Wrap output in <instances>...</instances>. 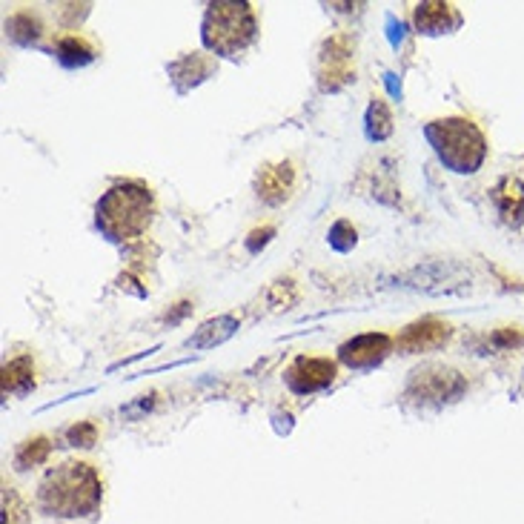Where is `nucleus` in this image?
<instances>
[{"instance_id":"nucleus-1","label":"nucleus","mask_w":524,"mask_h":524,"mask_svg":"<svg viewBox=\"0 0 524 524\" xmlns=\"http://www.w3.org/2000/svg\"><path fill=\"white\" fill-rule=\"evenodd\" d=\"M104 502V482L86 462H63L43 476L38 504L55 519H86Z\"/></svg>"},{"instance_id":"nucleus-2","label":"nucleus","mask_w":524,"mask_h":524,"mask_svg":"<svg viewBox=\"0 0 524 524\" xmlns=\"http://www.w3.org/2000/svg\"><path fill=\"white\" fill-rule=\"evenodd\" d=\"M155 201L141 181H124L106 189L95 207V224L112 244H126L141 238L152 224Z\"/></svg>"},{"instance_id":"nucleus-3","label":"nucleus","mask_w":524,"mask_h":524,"mask_svg":"<svg viewBox=\"0 0 524 524\" xmlns=\"http://www.w3.org/2000/svg\"><path fill=\"white\" fill-rule=\"evenodd\" d=\"M436 158L456 175H473L487 158V138L470 118H439L424 126Z\"/></svg>"},{"instance_id":"nucleus-4","label":"nucleus","mask_w":524,"mask_h":524,"mask_svg":"<svg viewBox=\"0 0 524 524\" xmlns=\"http://www.w3.org/2000/svg\"><path fill=\"white\" fill-rule=\"evenodd\" d=\"M258 35V21L250 3L218 0L207 6L201 23V41L221 58H238Z\"/></svg>"},{"instance_id":"nucleus-5","label":"nucleus","mask_w":524,"mask_h":524,"mask_svg":"<svg viewBox=\"0 0 524 524\" xmlns=\"http://www.w3.org/2000/svg\"><path fill=\"white\" fill-rule=\"evenodd\" d=\"M467 393V381L459 370L441 367V364H424L413 370L404 387V404L419 410H441Z\"/></svg>"},{"instance_id":"nucleus-6","label":"nucleus","mask_w":524,"mask_h":524,"mask_svg":"<svg viewBox=\"0 0 524 524\" xmlns=\"http://www.w3.org/2000/svg\"><path fill=\"white\" fill-rule=\"evenodd\" d=\"M356 55H353V41L347 35H333L324 43L321 58H318V81L321 89H341L353 81L356 75Z\"/></svg>"},{"instance_id":"nucleus-7","label":"nucleus","mask_w":524,"mask_h":524,"mask_svg":"<svg viewBox=\"0 0 524 524\" xmlns=\"http://www.w3.org/2000/svg\"><path fill=\"white\" fill-rule=\"evenodd\" d=\"M287 387L295 396H310L318 390H327L336 381V364L330 358H295L284 373Z\"/></svg>"},{"instance_id":"nucleus-8","label":"nucleus","mask_w":524,"mask_h":524,"mask_svg":"<svg viewBox=\"0 0 524 524\" xmlns=\"http://www.w3.org/2000/svg\"><path fill=\"white\" fill-rule=\"evenodd\" d=\"M393 341L384 333H364V336L350 338L347 344H341L338 361L347 364L350 370H373L384 358L390 356Z\"/></svg>"},{"instance_id":"nucleus-9","label":"nucleus","mask_w":524,"mask_h":524,"mask_svg":"<svg viewBox=\"0 0 524 524\" xmlns=\"http://www.w3.org/2000/svg\"><path fill=\"white\" fill-rule=\"evenodd\" d=\"M453 336V327L444 324L439 318H421L416 324L404 327L401 336L396 338V347L404 356H413V353H430V350H439Z\"/></svg>"},{"instance_id":"nucleus-10","label":"nucleus","mask_w":524,"mask_h":524,"mask_svg":"<svg viewBox=\"0 0 524 524\" xmlns=\"http://www.w3.org/2000/svg\"><path fill=\"white\" fill-rule=\"evenodd\" d=\"M295 184V169L290 161H281V164H270L258 172L255 178V192L261 201L267 204H284L290 198Z\"/></svg>"},{"instance_id":"nucleus-11","label":"nucleus","mask_w":524,"mask_h":524,"mask_svg":"<svg viewBox=\"0 0 524 524\" xmlns=\"http://www.w3.org/2000/svg\"><path fill=\"white\" fill-rule=\"evenodd\" d=\"M462 26V15L453 3H419L416 29L421 35H447Z\"/></svg>"},{"instance_id":"nucleus-12","label":"nucleus","mask_w":524,"mask_h":524,"mask_svg":"<svg viewBox=\"0 0 524 524\" xmlns=\"http://www.w3.org/2000/svg\"><path fill=\"white\" fill-rule=\"evenodd\" d=\"M493 204L502 215L507 227H522L524 224V184L519 178L507 175L493 189Z\"/></svg>"},{"instance_id":"nucleus-13","label":"nucleus","mask_w":524,"mask_h":524,"mask_svg":"<svg viewBox=\"0 0 524 524\" xmlns=\"http://www.w3.org/2000/svg\"><path fill=\"white\" fill-rule=\"evenodd\" d=\"M212 69H215V63H212L207 55L192 52V55H184L181 61L172 63V66H169V75H172V84H175L178 92H189L192 86L207 81L212 75Z\"/></svg>"},{"instance_id":"nucleus-14","label":"nucleus","mask_w":524,"mask_h":524,"mask_svg":"<svg viewBox=\"0 0 524 524\" xmlns=\"http://www.w3.org/2000/svg\"><path fill=\"white\" fill-rule=\"evenodd\" d=\"M235 330H238V321H235L232 315L212 318V321H204V324L192 333L187 347L189 350H212V347H218V344H224L227 338L235 336Z\"/></svg>"},{"instance_id":"nucleus-15","label":"nucleus","mask_w":524,"mask_h":524,"mask_svg":"<svg viewBox=\"0 0 524 524\" xmlns=\"http://www.w3.org/2000/svg\"><path fill=\"white\" fill-rule=\"evenodd\" d=\"M29 390H35V364H32V358H12L3 367V393L6 396H26Z\"/></svg>"},{"instance_id":"nucleus-16","label":"nucleus","mask_w":524,"mask_h":524,"mask_svg":"<svg viewBox=\"0 0 524 524\" xmlns=\"http://www.w3.org/2000/svg\"><path fill=\"white\" fill-rule=\"evenodd\" d=\"M55 55H58V61L63 66H84L95 58V49L84 41V38H78V35H66L58 41L55 46Z\"/></svg>"},{"instance_id":"nucleus-17","label":"nucleus","mask_w":524,"mask_h":524,"mask_svg":"<svg viewBox=\"0 0 524 524\" xmlns=\"http://www.w3.org/2000/svg\"><path fill=\"white\" fill-rule=\"evenodd\" d=\"M393 132V115H390V106L384 104L381 98H376L370 104V112H367V135L373 141H384L387 135Z\"/></svg>"},{"instance_id":"nucleus-18","label":"nucleus","mask_w":524,"mask_h":524,"mask_svg":"<svg viewBox=\"0 0 524 524\" xmlns=\"http://www.w3.org/2000/svg\"><path fill=\"white\" fill-rule=\"evenodd\" d=\"M3 524H29V507L15 487H3Z\"/></svg>"},{"instance_id":"nucleus-19","label":"nucleus","mask_w":524,"mask_h":524,"mask_svg":"<svg viewBox=\"0 0 524 524\" xmlns=\"http://www.w3.org/2000/svg\"><path fill=\"white\" fill-rule=\"evenodd\" d=\"M49 450H52V441L46 439V436H38V439L26 441L21 450H18V467L26 470V467L43 464L46 462V456H49Z\"/></svg>"},{"instance_id":"nucleus-20","label":"nucleus","mask_w":524,"mask_h":524,"mask_svg":"<svg viewBox=\"0 0 524 524\" xmlns=\"http://www.w3.org/2000/svg\"><path fill=\"white\" fill-rule=\"evenodd\" d=\"M98 439V427L92 424V421H78L69 433H66V441L72 444V447H92Z\"/></svg>"},{"instance_id":"nucleus-21","label":"nucleus","mask_w":524,"mask_h":524,"mask_svg":"<svg viewBox=\"0 0 524 524\" xmlns=\"http://www.w3.org/2000/svg\"><path fill=\"white\" fill-rule=\"evenodd\" d=\"M330 244H333L338 252L353 250V244H356V230H353L347 221H338L336 227L330 230Z\"/></svg>"},{"instance_id":"nucleus-22","label":"nucleus","mask_w":524,"mask_h":524,"mask_svg":"<svg viewBox=\"0 0 524 524\" xmlns=\"http://www.w3.org/2000/svg\"><path fill=\"white\" fill-rule=\"evenodd\" d=\"M490 347H499V350H513V347H524V336L519 330H499L487 338Z\"/></svg>"},{"instance_id":"nucleus-23","label":"nucleus","mask_w":524,"mask_h":524,"mask_svg":"<svg viewBox=\"0 0 524 524\" xmlns=\"http://www.w3.org/2000/svg\"><path fill=\"white\" fill-rule=\"evenodd\" d=\"M270 235H273V230H270V227H267V230H255V232H252V235H250V250H258V244L264 247V244L270 241Z\"/></svg>"}]
</instances>
